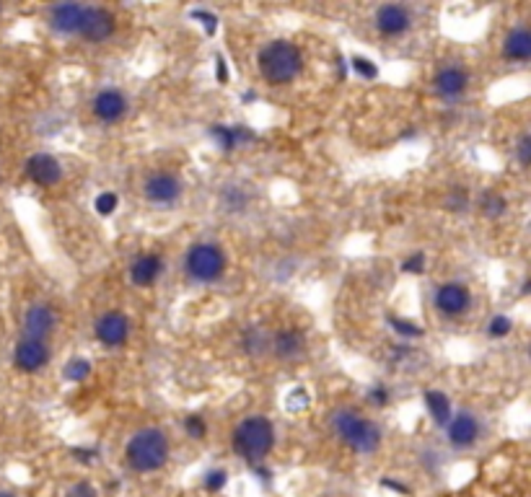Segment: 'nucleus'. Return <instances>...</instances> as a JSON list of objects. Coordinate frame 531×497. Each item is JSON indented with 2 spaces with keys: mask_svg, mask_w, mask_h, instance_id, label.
<instances>
[{
  "mask_svg": "<svg viewBox=\"0 0 531 497\" xmlns=\"http://www.w3.org/2000/svg\"><path fill=\"white\" fill-rule=\"evenodd\" d=\"M127 463L135 472H158L169 461V440L158 428L137 430L127 443Z\"/></svg>",
  "mask_w": 531,
  "mask_h": 497,
  "instance_id": "7ed1b4c3",
  "label": "nucleus"
},
{
  "mask_svg": "<svg viewBox=\"0 0 531 497\" xmlns=\"http://www.w3.org/2000/svg\"><path fill=\"white\" fill-rule=\"evenodd\" d=\"M26 176L39 187H55L62 179V166L55 155L36 153L26 161Z\"/></svg>",
  "mask_w": 531,
  "mask_h": 497,
  "instance_id": "9d476101",
  "label": "nucleus"
},
{
  "mask_svg": "<svg viewBox=\"0 0 531 497\" xmlns=\"http://www.w3.org/2000/svg\"><path fill=\"white\" fill-rule=\"evenodd\" d=\"M78 34L86 42H104L114 34V16L106 8H96V6H83V21Z\"/></svg>",
  "mask_w": 531,
  "mask_h": 497,
  "instance_id": "0eeeda50",
  "label": "nucleus"
},
{
  "mask_svg": "<svg viewBox=\"0 0 531 497\" xmlns=\"http://www.w3.org/2000/svg\"><path fill=\"white\" fill-rule=\"evenodd\" d=\"M50 360V350H47V344L42 340H32V337H24L21 342L16 344V350H13V363H16L18 370H24V373H36V370H42Z\"/></svg>",
  "mask_w": 531,
  "mask_h": 497,
  "instance_id": "6e6552de",
  "label": "nucleus"
},
{
  "mask_svg": "<svg viewBox=\"0 0 531 497\" xmlns=\"http://www.w3.org/2000/svg\"><path fill=\"white\" fill-rule=\"evenodd\" d=\"M389 324L394 326L396 335L410 337V340H418V337H422V329H420V326L412 324V321H404V318H399V316H389Z\"/></svg>",
  "mask_w": 531,
  "mask_h": 497,
  "instance_id": "cd10ccee",
  "label": "nucleus"
},
{
  "mask_svg": "<svg viewBox=\"0 0 531 497\" xmlns=\"http://www.w3.org/2000/svg\"><path fill=\"white\" fill-rule=\"evenodd\" d=\"M127 112V99L114 88H104L94 99V114L102 122H120Z\"/></svg>",
  "mask_w": 531,
  "mask_h": 497,
  "instance_id": "dca6fc26",
  "label": "nucleus"
},
{
  "mask_svg": "<svg viewBox=\"0 0 531 497\" xmlns=\"http://www.w3.org/2000/svg\"><path fill=\"white\" fill-rule=\"evenodd\" d=\"M65 497H96V489L88 482H76L73 487L65 492Z\"/></svg>",
  "mask_w": 531,
  "mask_h": 497,
  "instance_id": "4c0bfd02",
  "label": "nucleus"
},
{
  "mask_svg": "<svg viewBox=\"0 0 531 497\" xmlns=\"http://www.w3.org/2000/svg\"><path fill=\"white\" fill-rule=\"evenodd\" d=\"M273 446H275V428L273 422L262 417V414L241 420L236 425V430H233V451L247 463L262 461L273 451Z\"/></svg>",
  "mask_w": 531,
  "mask_h": 497,
  "instance_id": "f03ea898",
  "label": "nucleus"
},
{
  "mask_svg": "<svg viewBox=\"0 0 531 497\" xmlns=\"http://www.w3.org/2000/svg\"><path fill=\"white\" fill-rule=\"evenodd\" d=\"M215 78H218V83H228V65L221 55L215 57Z\"/></svg>",
  "mask_w": 531,
  "mask_h": 497,
  "instance_id": "ea45409f",
  "label": "nucleus"
},
{
  "mask_svg": "<svg viewBox=\"0 0 531 497\" xmlns=\"http://www.w3.org/2000/svg\"><path fill=\"white\" fill-rule=\"evenodd\" d=\"M52 329H55V311L50 306H44V303H36L32 309L26 311L24 316V332L26 337H32V340H42L50 335Z\"/></svg>",
  "mask_w": 531,
  "mask_h": 497,
  "instance_id": "f3484780",
  "label": "nucleus"
},
{
  "mask_svg": "<svg viewBox=\"0 0 531 497\" xmlns=\"http://www.w3.org/2000/svg\"><path fill=\"white\" fill-rule=\"evenodd\" d=\"M467 205H469V197H467V189L464 187H454L448 192V200H446V207H448V210L459 213V210H464Z\"/></svg>",
  "mask_w": 531,
  "mask_h": 497,
  "instance_id": "2f4dec72",
  "label": "nucleus"
},
{
  "mask_svg": "<svg viewBox=\"0 0 531 497\" xmlns=\"http://www.w3.org/2000/svg\"><path fill=\"white\" fill-rule=\"evenodd\" d=\"M163 270V262L161 257H156V254H143V257H137L130 267V277H132V283L135 285H151L161 274Z\"/></svg>",
  "mask_w": 531,
  "mask_h": 497,
  "instance_id": "412c9836",
  "label": "nucleus"
},
{
  "mask_svg": "<svg viewBox=\"0 0 531 497\" xmlns=\"http://www.w3.org/2000/svg\"><path fill=\"white\" fill-rule=\"evenodd\" d=\"M88 373H91V363L86 358H73V360L65 363V368H62V376L68 378V381H86Z\"/></svg>",
  "mask_w": 531,
  "mask_h": 497,
  "instance_id": "a878e982",
  "label": "nucleus"
},
{
  "mask_svg": "<svg viewBox=\"0 0 531 497\" xmlns=\"http://www.w3.org/2000/svg\"><path fill=\"white\" fill-rule=\"evenodd\" d=\"M210 137H213L215 143H218V148H223L226 153L228 150H233V148H239L244 146V143H249V140H254V132L247 127H226V125H213L210 127Z\"/></svg>",
  "mask_w": 531,
  "mask_h": 497,
  "instance_id": "6ab92c4d",
  "label": "nucleus"
},
{
  "mask_svg": "<svg viewBox=\"0 0 531 497\" xmlns=\"http://www.w3.org/2000/svg\"><path fill=\"white\" fill-rule=\"evenodd\" d=\"M96 340L106 347H120V344L127 342L130 337V318L122 314V311H106L102 316L96 318Z\"/></svg>",
  "mask_w": 531,
  "mask_h": 497,
  "instance_id": "423d86ee",
  "label": "nucleus"
},
{
  "mask_svg": "<svg viewBox=\"0 0 531 497\" xmlns=\"http://www.w3.org/2000/svg\"><path fill=\"white\" fill-rule=\"evenodd\" d=\"M352 68L358 70V76L368 78V80L378 76V68L371 60H366V57H352Z\"/></svg>",
  "mask_w": 531,
  "mask_h": 497,
  "instance_id": "c9c22d12",
  "label": "nucleus"
},
{
  "mask_svg": "<svg viewBox=\"0 0 531 497\" xmlns=\"http://www.w3.org/2000/svg\"><path fill=\"white\" fill-rule=\"evenodd\" d=\"M311 404V396L306 388H293L291 394L285 396V407L288 412H303Z\"/></svg>",
  "mask_w": 531,
  "mask_h": 497,
  "instance_id": "bb28decb",
  "label": "nucleus"
},
{
  "mask_svg": "<svg viewBox=\"0 0 531 497\" xmlns=\"http://www.w3.org/2000/svg\"><path fill=\"white\" fill-rule=\"evenodd\" d=\"M0 497H16V495H11V492H0Z\"/></svg>",
  "mask_w": 531,
  "mask_h": 497,
  "instance_id": "37998d69",
  "label": "nucleus"
},
{
  "mask_svg": "<svg viewBox=\"0 0 531 497\" xmlns=\"http://www.w3.org/2000/svg\"><path fill=\"white\" fill-rule=\"evenodd\" d=\"M226 270V257L215 244H195L187 251V272L200 283H213Z\"/></svg>",
  "mask_w": 531,
  "mask_h": 497,
  "instance_id": "39448f33",
  "label": "nucleus"
},
{
  "mask_svg": "<svg viewBox=\"0 0 531 497\" xmlns=\"http://www.w3.org/2000/svg\"><path fill=\"white\" fill-rule=\"evenodd\" d=\"M306 350V335L301 329H283L273 337V352L280 360H296Z\"/></svg>",
  "mask_w": 531,
  "mask_h": 497,
  "instance_id": "a211bd4d",
  "label": "nucleus"
},
{
  "mask_svg": "<svg viewBox=\"0 0 531 497\" xmlns=\"http://www.w3.org/2000/svg\"><path fill=\"white\" fill-rule=\"evenodd\" d=\"M259 76L265 78L270 86H285L298 76L303 68V55L293 42L273 39L267 42L257 55Z\"/></svg>",
  "mask_w": 531,
  "mask_h": 497,
  "instance_id": "f257e3e1",
  "label": "nucleus"
},
{
  "mask_svg": "<svg viewBox=\"0 0 531 497\" xmlns=\"http://www.w3.org/2000/svg\"><path fill=\"white\" fill-rule=\"evenodd\" d=\"M226 482H228V474L223 472V469H213V472L205 474L202 484H205L207 492H221V489L226 487Z\"/></svg>",
  "mask_w": 531,
  "mask_h": 497,
  "instance_id": "7c9ffc66",
  "label": "nucleus"
},
{
  "mask_svg": "<svg viewBox=\"0 0 531 497\" xmlns=\"http://www.w3.org/2000/svg\"><path fill=\"white\" fill-rule=\"evenodd\" d=\"M192 18H198L200 24L205 26L207 34H215V29H218V18L213 13H207V10H192Z\"/></svg>",
  "mask_w": 531,
  "mask_h": 497,
  "instance_id": "e433bc0d",
  "label": "nucleus"
},
{
  "mask_svg": "<svg viewBox=\"0 0 531 497\" xmlns=\"http://www.w3.org/2000/svg\"><path fill=\"white\" fill-rule=\"evenodd\" d=\"M516 155H518V163H521L523 169H529V163H531V137L523 132L521 137H518V146H516Z\"/></svg>",
  "mask_w": 531,
  "mask_h": 497,
  "instance_id": "72a5a7b5",
  "label": "nucleus"
},
{
  "mask_svg": "<svg viewBox=\"0 0 531 497\" xmlns=\"http://www.w3.org/2000/svg\"><path fill=\"white\" fill-rule=\"evenodd\" d=\"M184 430H187L189 438H205L207 425H205V420H202L200 414H189L187 420H184Z\"/></svg>",
  "mask_w": 531,
  "mask_h": 497,
  "instance_id": "473e14b6",
  "label": "nucleus"
},
{
  "mask_svg": "<svg viewBox=\"0 0 531 497\" xmlns=\"http://www.w3.org/2000/svg\"><path fill=\"white\" fill-rule=\"evenodd\" d=\"M73 456H76L78 461H86V463H91V461H94L96 451H83V448H73Z\"/></svg>",
  "mask_w": 531,
  "mask_h": 497,
  "instance_id": "a19ab883",
  "label": "nucleus"
},
{
  "mask_svg": "<svg viewBox=\"0 0 531 497\" xmlns=\"http://www.w3.org/2000/svg\"><path fill=\"white\" fill-rule=\"evenodd\" d=\"M143 192H146L148 202H153V205H172V202H177V197L181 195V184L174 174L161 172V174L148 176Z\"/></svg>",
  "mask_w": 531,
  "mask_h": 497,
  "instance_id": "1a4fd4ad",
  "label": "nucleus"
},
{
  "mask_svg": "<svg viewBox=\"0 0 531 497\" xmlns=\"http://www.w3.org/2000/svg\"><path fill=\"white\" fill-rule=\"evenodd\" d=\"M467 83H469V76L467 70L459 68V65H448V68H441L433 78V88H436L438 96L443 99H456L467 91Z\"/></svg>",
  "mask_w": 531,
  "mask_h": 497,
  "instance_id": "4468645a",
  "label": "nucleus"
},
{
  "mask_svg": "<svg viewBox=\"0 0 531 497\" xmlns=\"http://www.w3.org/2000/svg\"><path fill=\"white\" fill-rule=\"evenodd\" d=\"M368 402L376 404V407H386V404H389V391H386L384 386H376V388H371V391H368Z\"/></svg>",
  "mask_w": 531,
  "mask_h": 497,
  "instance_id": "58836bf2",
  "label": "nucleus"
},
{
  "mask_svg": "<svg viewBox=\"0 0 531 497\" xmlns=\"http://www.w3.org/2000/svg\"><path fill=\"white\" fill-rule=\"evenodd\" d=\"M503 55L513 62H526L531 57V34L523 26H516L503 42Z\"/></svg>",
  "mask_w": 531,
  "mask_h": 497,
  "instance_id": "aec40b11",
  "label": "nucleus"
},
{
  "mask_svg": "<svg viewBox=\"0 0 531 497\" xmlns=\"http://www.w3.org/2000/svg\"><path fill=\"white\" fill-rule=\"evenodd\" d=\"M477 207H480V213L485 215V218H500V215L506 213L508 202L503 195H497L495 189H488V192H482Z\"/></svg>",
  "mask_w": 531,
  "mask_h": 497,
  "instance_id": "b1692460",
  "label": "nucleus"
},
{
  "mask_svg": "<svg viewBox=\"0 0 531 497\" xmlns=\"http://www.w3.org/2000/svg\"><path fill=\"white\" fill-rule=\"evenodd\" d=\"M471 295L462 283H446L436 290V309L443 316H462L469 309Z\"/></svg>",
  "mask_w": 531,
  "mask_h": 497,
  "instance_id": "9b49d317",
  "label": "nucleus"
},
{
  "mask_svg": "<svg viewBox=\"0 0 531 497\" xmlns=\"http://www.w3.org/2000/svg\"><path fill=\"white\" fill-rule=\"evenodd\" d=\"M422 399H425V407H428L433 422H436V425H441V428H446V425H448V420L454 417L448 396H446L443 391H436V388H430V391H425V396H422Z\"/></svg>",
  "mask_w": 531,
  "mask_h": 497,
  "instance_id": "4be33fe9",
  "label": "nucleus"
},
{
  "mask_svg": "<svg viewBox=\"0 0 531 497\" xmlns=\"http://www.w3.org/2000/svg\"><path fill=\"white\" fill-rule=\"evenodd\" d=\"M117 205H120V197H117L114 192H102V195L94 200V207L99 215H111L117 210Z\"/></svg>",
  "mask_w": 531,
  "mask_h": 497,
  "instance_id": "c85d7f7f",
  "label": "nucleus"
},
{
  "mask_svg": "<svg viewBox=\"0 0 531 497\" xmlns=\"http://www.w3.org/2000/svg\"><path fill=\"white\" fill-rule=\"evenodd\" d=\"M381 487H389V489H396V492H410V489L404 487V484H396L394 479H381Z\"/></svg>",
  "mask_w": 531,
  "mask_h": 497,
  "instance_id": "79ce46f5",
  "label": "nucleus"
},
{
  "mask_svg": "<svg viewBox=\"0 0 531 497\" xmlns=\"http://www.w3.org/2000/svg\"><path fill=\"white\" fill-rule=\"evenodd\" d=\"M81 21H83L81 3H57L50 8V26L60 34H78Z\"/></svg>",
  "mask_w": 531,
  "mask_h": 497,
  "instance_id": "2eb2a0df",
  "label": "nucleus"
},
{
  "mask_svg": "<svg viewBox=\"0 0 531 497\" xmlns=\"http://www.w3.org/2000/svg\"><path fill=\"white\" fill-rule=\"evenodd\" d=\"M376 29L384 36H399L410 29V13L404 6L386 3L376 10Z\"/></svg>",
  "mask_w": 531,
  "mask_h": 497,
  "instance_id": "ddd939ff",
  "label": "nucleus"
},
{
  "mask_svg": "<svg viewBox=\"0 0 531 497\" xmlns=\"http://www.w3.org/2000/svg\"><path fill=\"white\" fill-rule=\"evenodd\" d=\"M446 433H448L451 446L469 448L471 443H477V438H480V422H477V417L469 414V412H459V414H454V417L448 420Z\"/></svg>",
  "mask_w": 531,
  "mask_h": 497,
  "instance_id": "f8f14e48",
  "label": "nucleus"
},
{
  "mask_svg": "<svg viewBox=\"0 0 531 497\" xmlns=\"http://www.w3.org/2000/svg\"><path fill=\"white\" fill-rule=\"evenodd\" d=\"M221 202L226 205V210H244L247 202H249V197H247V192H244L241 187L228 184V187L221 192Z\"/></svg>",
  "mask_w": 531,
  "mask_h": 497,
  "instance_id": "393cba45",
  "label": "nucleus"
},
{
  "mask_svg": "<svg viewBox=\"0 0 531 497\" xmlns=\"http://www.w3.org/2000/svg\"><path fill=\"white\" fill-rule=\"evenodd\" d=\"M511 329H513V321H511L508 316H492V321L488 324V337H492V340H503Z\"/></svg>",
  "mask_w": 531,
  "mask_h": 497,
  "instance_id": "c756f323",
  "label": "nucleus"
},
{
  "mask_svg": "<svg viewBox=\"0 0 531 497\" xmlns=\"http://www.w3.org/2000/svg\"><path fill=\"white\" fill-rule=\"evenodd\" d=\"M241 344H244V350H247L249 355H262V352H267V347H273V340L267 337L265 329H259V326H251V329H247V332H244V337H241Z\"/></svg>",
  "mask_w": 531,
  "mask_h": 497,
  "instance_id": "5701e85b",
  "label": "nucleus"
},
{
  "mask_svg": "<svg viewBox=\"0 0 531 497\" xmlns=\"http://www.w3.org/2000/svg\"><path fill=\"white\" fill-rule=\"evenodd\" d=\"M334 433L358 454H373L381 446V430L376 422L366 420L355 410H340L332 417Z\"/></svg>",
  "mask_w": 531,
  "mask_h": 497,
  "instance_id": "20e7f679",
  "label": "nucleus"
},
{
  "mask_svg": "<svg viewBox=\"0 0 531 497\" xmlns=\"http://www.w3.org/2000/svg\"><path fill=\"white\" fill-rule=\"evenodd\" d=\"M425 270V254L422 251H415L412 257H407L402 262V272H410V274H420Z\"/></svg>",
  "mask_w": 531,
  "mask_h": 497,
  "instance_id": "f704fd0d",
  "label": "nucleus"
}]
</instances>
